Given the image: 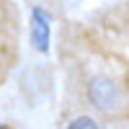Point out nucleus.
Listing matches in <instances>:
<instances>
[{
  "mask_svg": "<svg viewBox=\"0 0 129 129\" xmlns=\"http://www.w3.org/2000/svg\"><path fill=\"white\" fill-rule=\"evenodd\" d=\"M0 129H10V126H5V124H0Z\"/></svg>",
  "mask_w": 129,
  "mask_h": 129,
  "instance_id": "obj_4",
  "label": "nucleus"
},
{
  "mask_svg": "<svg viewBox=\"0 0 129 129\" xmlns=\"http://www.w3.org/2000/svg\"><path fill=\"white\" fill-rule=\"evenodd\" d=\"M31 39L39 52L49 49V18L41 8H34V13H31Z\"/></svg>",
  "mask_w": 129,
  "mask_h": 129,
  "instance_id": "obj_2",
  "label": "nucleus"
},
{
  "mask_svg": "<svg viewBox=\"0 0 129 129\" xmlns=\"http://www.w3.org/2000/svg\"><path fill=\"white\" fill-rule=\"evenodd\" d=\"M88 98L101 111H116V106L121 103V93H119V85L111 78L98 75V78H93L88 83Z\"/></svg>",
  "mask_w": 129,
  "mask_h": 129,
  "instance_id": "obj_1",
  "label": "nucleus"
},
{
  "mask_svg": "<svg viewBox=\"0 0 129 129\" xmlns=\"http://www.w3.org/2000/svg\"><path fill=\"white\" fill-rule=\"evenodd\" d=\"M67 129H98V124H95L90 116H78V119H72L67 124Z\"/></svg>",
  "mask_w": 129,
  "mask_h": 129,
  "instance_id": "obj_3",
  "label": "nucleus"
}]
</instances>
